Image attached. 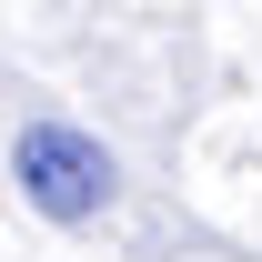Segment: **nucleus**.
Returning <instances> with one entry per match:
<instances>
[{
	"label": "nucleus",
	"mask_w": 262,
	"mask_h": 262,
	"mask_svg": "<svg viewBox=\"0 0 262 262\" xmlns=\"http://www.w3.org/2000/svg\"><path fill=\"white\" fill-rule=\"evenodd\" d=\"M10 171H20L31 212H51V222H91L101 202H111V151H101L91 131H71V121H31L20 151H10Z\"/></svg>",
	"instance_id": "obj_1"
}]
</instances>
